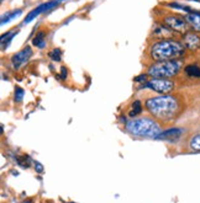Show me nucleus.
I'll use <instances>...</instances> for the list:
<instances>
[{"label": "nucleus", "mask_w": 200, "mask_h": 203, "mask_svg": "<svg viewBox=\"0 0 200 203\" xmlns=\"http://www.w3.org/2000/svg\"><path fill=\"white\" fill-rule=\"evenodd\" d=\"M184 52H185L184 44L178 41H172V40H164V41L156 42L149 48L151 57L157 62L173 60L178 57H182Z\"/></svg>", "instance_id": "1"}, {"label": "nucleus", "mask_w": 200, "mask_h": 203, "mask_svg": "<svg viewBox=\"0 0 200 203\" xmlns=\"http://www.w3.org/2000/svg\"><path fill=\"white\" fill-rule=\"evenodd\" d=\"M146 107L157 118H171L178 111V101L173 96L163 95L148 99L146 101Z\"/></svg>", "instance_id": "2"}, {"label": "nucleus", "mask_w": 200, "mask_h": 203, "mask_svg": "<svg viewBox=\"0 0 200 203\" xmlns=\"http://www.w3.org/2000/svg\"><path fill=\"white\" fill-rule=\"evenodd\" d=\"M126 128L130 133L140 137H157L161 133L159 126L151 118H138L127 122Z\"/></svg>", "instance_id": "3"}, {"label": "nucleus", "mask_w": 200, "mask_h": 203, "mask_svg": "<svg viewBox=\"0 0 200 203\" xmlns=\"http://www.w3.org/2000/svg\"><path fill=\"white\" fill-rule=\"evenodd\" d=\"M179 70H180V62L173 59V60H163V62L153 63L148 68L147 74L153 78L167 79V78H172L177 75Z\"/></svg>", "instance_id": "4"}, {"label": "nucleus", "mask_w": 200, "mask_h": 203, "mask_svg": "<svg viewBox=\"0 0 200 203\" xmlns=\"http://www.w3.org/2000/svg\"><path fill=\"white\" fill-rule=\"evenodd\" d=\"M145 87H148L155 92H159L166 95V94L171 92L174 89V83L168 79H162V78H153L152 80L145 84Z\"/></svg>", "instance_id": "5"}, {"label": "nucleus", "mask_w": 200, "mask_h": 203, "mask_svg": "<svg viewBox=\"0 0 200 203\" xmlns=\"http://www.w3.org/2000/svg\"><path fill=\"white\" fill-rule=\"evenodd\" d=\"M164 25L171 28L174 32L178 33H187L188 31V22L185 19H182L179 16H175V15H172V16H167L164 17Z\"/></svg>", "instance_id": "6"}, {"label": "nucleus", "mask_w": 200, "mask_h": 203, "mask_svg": "<svg viewBox=\"0 0 200 203\" xmlns=\"http://www.w3.org/2000/svg\"><path fill=\"white\" fill-rule=\"evenodd\" d=\"M31 56H32V49H31V47H28V46H26L25 48H22L16 54H14L11 57V64H12L14 69H19L25 63H27L28 59L31 58Z\"/></svg>", "instance_id": "7"}, {"label": "nucleus", "mask_w": 200, "mask_h": 203, "mask_svg": "<svg viewBox=\"0 0 200 203\" xmlns=\"http://www.w3.org/2000/svg\"><path fill=\"white\" fill-rule=\"evenodd\" d=\"M62 2H64V0H51V2H48V3H44V4L38 5L36 9H34V10H32V11L30 12V14L27 15V16L25 17L24 24H27V22H30V21H32L36 16H38L40 14H42V12H46V11L51 10L52 8L57 6L59 3H62Z\"/></svg>", "instance_id": "8"}, {"label": "nucleus", "mask_w": 200, "mask_h": 203, "mask_svg": "<svg viewBox=\"0 0 200 203\" xmlns=\"http://www.w3.org/2000/svg\"><path fill=\"white\" fill-rule=\"evenodd\" d=\"M183 44L190 51H195L200 47V36L196 33L187 32L183 37Z\"/></svg>", "instance_id": "9"}, {"label": "nucleus", "mask_w": 200, "mask_h": 203, "mask_svg": "<svg viewBox=\"0 0 200 203\" xmlns=\"http://www.w3.org/2000/svg\"><path fill=\"white\" fill-rule=\"evenodd\" d=\"M184 129L182 128H171V129H167L164 132H161L156 139H164V140H171V142H173V140H177L182 134H183Z\"/></svg>", "instance_id": "10"}, {"label": "nucleus", "mask_w": 200, "mask_h": 203, "mask_svg": "<svg viewBox=\"0 0 200 203\" xmlns=\"http://www.w3.org/2000/svg\"><path fill=\"white\" fill-rule=\"evenodd\" d=\"M187 22L198 32H200V11H193L185 15Z\"/></svg>", "instance_id": "11"}, {"label": "nucleus", "mask_w": 200, "mask_h": 203, "mask_svg": "<svg viewBox=\"0 0 200 203\" xmlns=\"http://www.w3.org/2000/svg\"><path fill=\"white\" fill-rule=\"evenodd\" d=\"M173 31L171 28H168L166 25H157L153 28V35L161 36V37H171L173 33Z\"/></svg>", "instance_id": "12"}, {"label": "nucleus", "mask_w": 200, "mask_h": 203, "mask_svg": "<svg viewBox=\"0 0 200 203\" xmlns=\"http://www.w3.org/2000/svg\"><path fill=\"white\" fill-rule=\"evenodd\" d=\"M184 73L190 78H200V67L196 64H189L184 69Z\"/></svg>", "instance_id": "13"}, {"label": "nucleus", "mask_w": 200, "mask_h": 203, "mask_svg": "<svg viewBox=\"0 0 200 203\" xmlns=\"http://www.w3.org/2000/svg\"><path fill=\"white\" fill-rule=\"evenodd\" d=\"M32 44L35 47H37V48H43V47L46 46V35H44V32H42V31H41V32H38L34 37Z\"/></svg>", "instance_id": "14"}, {"label": "nucleus", "mask_w": 200, "mask_h": 203, "mask_svg": "<svg viewBox=\"0 0 200 203\" xmlns=\"http://www.w3.org/2000/svg\"><path fill=\"white\" fill-rule=\"evenodd\" d=\"M16 33H18L16 30H11V31H9V32L2 35V46H3V48H5V47L8 48L9 43L11 42V40L15 37V35H16Z\"/></svg>", "instance_id": "15"}, {"label": "nucleus", "mask_w": 200, "mask_h": 203, "mask_svg": "<svg viewBox=\"0 0 200 203\" xmlns=\"http://www.w3.org/2000/svg\"><path fill=\"white\" fill-rule=\"evenodd\" d=\"M22 12V10L21 9H18V10H14V11H11V12H8L6 15H4V16L2 17V25H5V24H8V22H10L14 17H16V16H19V15Z\"/></svg>", "instance_id": "16"}, {"label": "nucleus", "mask_w": 200, "mask_h": 203, "mask_svg": "<svg viewBox=\"0 0 200 203\" xmlns=\"http://www.w3.org/2000/svg\"><path fill=\"white\" fill-rule=\"evenodd\" d=\"M141 112H142V105H141V102L138 101V100L133 101V103H132V110L130 111V116L133 117V116L140 115Z\"/></svg>", "instance_id": "17"}, {"label": "nucleus", "mask_w": 200, "mask_h": 203, "mask_svg": "<svg viewBox=\"0 0 200 203\" xmlns=\"http://www.w3.org/2000/svg\"><path fill=\"white\" fill-rule=\"evenodd\" d=\"M189 144H190V148H192L193 150L200 151V133L196 134V135H194V137H192Z\"/></svg>", "instance_id": "18"}, {"label": "nucleus", "mask_w": 200, "mask_h": 203, "mask_svg": "<svg viewBox=\"0 0 200 203\" xmlns=\"http://www.w3.org/2000/svg\"><path fill=\"white\" fill-rule=\"evenodd\" d=\"M48 56H50V58H51L52 60L59 62L61 59H62V51H61L59 48H54V49H52V51L48 53Z\"/></svg>", "instance_id": "19"}, {"label": "nucleus", "mask_w": 200, "mask_h": 203, "mask_svg": "<svg viewBox=\"0 0 200 203\" xmlns=\"http://www.w3.org/2000/svg\"><path fill=\"white\" fill-rule=\"evenodd\" d=\"M24 95H25V91H24L22 87H20V86L15 87V95H14L15 102H21L22 99H24Z\"/></svg>", "instance_id": "20"}, {"label": "nucleus", "mask_w": 200, "mask_h": 203, "mask_svg": "<svg viewBox=\"0 0 200 203\" xmlns=\"http://www.w3.org/2000/svg\"><path fill=\"white\" fill-rule=\"evenodd\" d=\"M18 164L21 166V167H28L30 166V158L26 157V155H21V157H18Z\"/></svg>", "instance_id": "21"}, {"label": "nucleus", "mask_w": 200, "mask_h": 203, "mask_svg": "<svg viewBox=\"0 0 200 203\" xmlns=\"http://www.w3.org/2000/svg\"><path fill=\"white\" fill-rule=\"evenodd\" d=\"M146 79H147V75H146V74H142V75L136 76L133 80H135L136 83H141V81H146Z\"/></svg>", "instance_id": "22"}, {"label": "nucleus", "mask_w": 200, "mask_h": 203, "mask_svg": "<svg viewBox=\"0 0 200 203\" xmlns=\"http://www.w3.org/2000/svg\"><path fill=\"white\" fill-rule=\"evenodd\" d=\"M35 169H36V171L38 174H42L43 173V166L38 163V161H35Z\"/></svg>", "instance_id": "23"}, {"label": "nucleus", "mask_w": 200, "mask_h": 203, "mask_svg": "<svg viewBox=\"0 0 200 203\" xmlns=\"http://www.w3.org/2000/svg\"><path fill=\"white\" fill-rule=\"evenodd\" d=\"M67 68H64V67H62L61 68V78H62V79H66L67 78Z\"/></svg>", "instance_id": "24"}, {"label": "nucleus", "mask_w": 200, "mask_h": 203, "mask_svg": "<svg viewBox=\"0 0 200 203\" xmlns=\"http://www.w3.org/2000/svg\"><path fill=\"white\" fill-rule=\"evenodd\" d=\"M24 203H32V202H31V201H30V199H27V201H25Z\"/></svg>", "instance_id": "25"}, {"label": "nucleus", "mask_w": 200, "mask_h": 203, "mask_svg": "<svg viewBox=\"0 0 200 203\" xmlns=\"http://www.w3.org/2000/svg\"><path fill=\"white\" fill-rule=\"evenodd\" d=\"M194 2H198V3H200V0H194Z\"/></svg>", "instance_id": "26"}, {"label": "nucleus", "mask_w": 200, "mask_h": 203, "mask_svg": "<svg viewBox=\"0 0 200 203\" xmlns=\"http://www.w3.org/2000/svg\"><path fill=\"white\" fill-rule=\"evenodd\" d=\"M68 203H75V202H68Z\"/></svg>", "instance_id": "27"}]
</instances>
